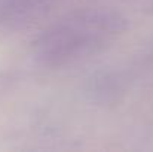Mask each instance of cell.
Wrapping results in <instances>:
<instances>
[{"label": "cell", "mask_w": 153, "mask_h": 152, "mask_svg": "<svg viewBox=\"0 0 153 152\" xmlns=\"http://www.w3.org/2000/svg\"><path fill=\"white\" fill-rule=\"evenodd\" d=\"M126 28L128 19L113 7H80L62 15L37 34L31 55L42 67L67 69L107 51Z\"/></svg>", "instance_id": "6da1fadb"}, {"label": "cell", "mask_w": 153, "mask_h": 152, "mask_svg": "<svg viewBox=\"0 0 153 152\" xmlns=\"http://www.w3.org/2000/svg\"><path fill=\"white\" fill-rule=\"evenodd\" d=\"M61 0H0V40L43 19Z\"/></svg>", "instance_id": "7a4b0ae2"}]
</instances>
